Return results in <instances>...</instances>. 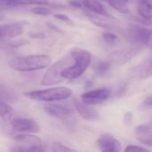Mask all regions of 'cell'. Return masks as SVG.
<instances>
[{"mask_svg": "<svg viewBox=\"0 0 152 152\" xmlns=\"http://www.w3.org/2000/svg\"><path fill=\"white\" fill-rule=\"evenodd\" d=\"M140 108L143 110H152V94L148 95L141 103Z\"/></svg>", "mask_w": 152, "mask_h": 152, "instance_id": "cell-27", "label": "cell"}, {"mask_svg": "<svg viewBox=\"0 0 152 152\" xmlns=\"http://www.w3.org/2000/svg\"><path fill=\"white\" fill-rule=\"evenodd\" d=\"M151 133H152V122L142 124V125L139 126L138 127H136V129H135L136 137L142 136V135H144L147 134H151Z\"/></svg>", "mask_w": 152, "mask_h": 152, "instance_id": "cell-22", "label": "cell"}, {"mask_svg": "<svg viewBox=\"0 0 152 152\" xmlns=\"http://www.w3.org/2000/svg\"><path fill=\"white\" fill-rule=\"evenodd\" d=\"M141 51V47L139 46H131L127 48H123L117 50L110 53L109 56V61L111 64L115 65H123L129 61H131L134 57L139 54Z\"/></svg>", "mask_w": 152, "mask_h": 152, "instance_id": "cell-5", "label": "cell"}, {"mask_svg": "<svg viewBox=\"0 0 152 152\" xmlns=\"http://www.w3.org/2000/svg\"><path fill=\"white\" fill-rule=\"evenodd\" d=\"M13 140L17 142L20 146H24V147L43 145L42 141L39 137L32 134H28V133H22L21 134H17L13 136Z\"/></svg>", "mask_w": 152, "mask_h": 152, "instance_id": "cell-15", "label": "cell"}, {"mask_svg": "<svg viewBox=\"0 0 152 152\" xmlns=\"http://www.w3.org/2000/svg\"><path fill=\"white\" fill-rule=\"evenodd\" d=\"M0 115H1V118L6 122L12 120V116H13L12 108L11 107L9 102L4 100H1L0 102Z\"/></svg>", "mask_w": 152, "mask_h": 152, "instance_id": "cell-19", "label": "cell"}, {"mask_svg": "<svg viewBox=\"0 0 152 152\" xmlns=\"http://www.w3.org/2000/svg\"><path fill=\"white\" fill-rule=\"evenodd\" d=\"M149 45L151 46V48L152 49V29H151V41H150V44H149Z\"/></svg>", "mask_w": 152, "mask_h": 152, "instance_id": "cell-33", "label": "cell"}, {"mask_svg": "<svg viewBox=\"0 0 152 152\" xmlns=\"http://www.w3.org/2000/svg\"><path fill=\"white\" fill-rule=\"evenodd\" d=\"M69 4H70V5H72V6H74V7H76V8H81V7L83 6V4H82L81 1L72 0V1H70V2H69Z\"/></svg>", "mask_w": 152, "mask_h": 152, "instance_id": "cell-32", "label": "cell"}, {"mask_svg": "<svg viewBox=\"0 0 152 152\" xmlns=\"http://www.w3.org/2000/svg\"><path fill=\"white\" fill-rule=\"evenodd\" d=\"M81 3L84 7H86L88 11L92 12L109 17L112 16L101 3V0H81Z\"/></svg>", "mask_w": 152, "mask_h": 152, "instance_id": "cell-16", "label": "cell"}, {"mask_svg": "<svg viewBox=\"0 0 152 152\" xmlns=\"http://www.w3.org/2000/svg\"><path fill=\"white\" fill-rule=\"evenodd\" d=\"M111 96V91L109 88L102 87L100 89L91 90L84 93L81 95V101L88 105H96L102 103L103 102L110 99Z\"/></svg>", "mask_w": 152, "mask_h": 152, "instance_id": "cell-6", "label": "cell"}, {"mask_svg": "<svg viewBox=\"0 0 152 152\" xmlns=\"http://www.w3.org/2000/svg\"><path fill=\"white\" fill-rule=\"evenodd\" d=\"M133 121V114L132 112H126L125 115H124V123L126 125H131Z\"/></svg>", "mask_w": 152, "mask_h": 152, "instance_id": "cell-30", "label": "cell"}, {"mask_svg": "<svg viewBox=\"0 0 152 152\" xmlns=\"http://www.w3.org/2000/svg\"><path fill=\"white\" fill-rule=\"evenodd\" d=\"M73 105L82 118L88 121H97L100 119V114L94 109L91 108V105H88L82 101L80 102L77 99H73Z\"/></svg>", "mask_w": 152, "mask_h": 152, "instance_id": "cell-11", "label": "cell"}, {"mask_svg": "<svg viewBox=\"0 0 152 152\" xmlns=\"http://www.w3.org/2000/svg\"><path fill=\"white\" fill-rule=\"evenodd\" d=\"M0 95L1 100H4L7 102H15L18 99L17 94L11 88L5 86L3 83L0 86Z\"/></svg>", "mask_w": 152, "mask_h": 152, "instance_id": "cell-18", "label": "cell"}, {"mask_svg": "<svg viewBox=\"0 0 152 152\" xmlns=\"http://www.w3.org/2000/svg\"><path fill=\"white\" fill-rule=\"evenodd\" d=\"M126 152L127 151H149L148 149L142 147V146H137V145H128L125 150Z\"/></svg>", "mask_w": 152, "mask_h": 152, "instance_id": "cell-28", "label": "cell"}, {"mask_svg": "<svg viewBox=\"0 0 152 152\" xmlns=\"http://www.w3.org/2000/svg\"><path fill=\"white\" fill-rule=\"evenodd\" d=\"M23 29H24L23 25L19 22L2 24L0 27L1 40L17 37L23 33Z\"/></svg>", "mask_w": 152, "mask_h": 152, "instance_id": "cell-13", "label": "cell"}, {"mask_svg": "<svg viewBox=\"0 0 152 152\" xmlns=\"http://www.w3.org/2000/svg\"><path fill=\"white\" fill-rule=\"evenodd\" d=\"M55 19H58L60 20H62L64 22H69V23H72V20L66 15H63V14H61V13H57V14H54L53 15Z\"/></svg>", "mask_w": 152, "mask_h": 152, "instance_id": "cell-29", "label": "cell"}, {"mask_svg": "<svg viewBox=\"0 0 152 152\" xmlns=\"http://www.w3.org/2000/svg\"><path fill=\"white\" fill-rule=\"evenodd\" d=\"M103 2L108 3L112 8L117 10L118 12L123 13V14H128L130 12L129 8L127 7L126 4L123 0H101Z\"/></svg>", "mask_w": 152, "mask_h": 152, "instance_id": "cell-20", "label": "cell"}, {"mask_svg": "<svg viewBox=\"0 0 152 152\" xmlns=\"http://www.w3.org/2000/svg\"><path fill=\"white\" fill-rule=\"evenodd\" d=\"M11 128L17 133H39L40 126L38 124L29 118H16L11 121Z\"/></svg>", "mask_w": 152, "mask_h": 152, "instance_id": "cell-9", "label": "cell"}, {"mask_svg": "<svg viewBox=\"0 0 152 152\" xmlns=\"http://www.w3.org/2000/svg\"><path fill=\"white\" fill-rule=\"evenodd\" d=\"M124 36L131 45L142 47L149 45L151 37V30L139 25H130L125 30Z\"/></svg>", "mask_w": 152, "mask_h": 152, "instance_id": "cell-4", "label": "cell"}, {"mask_svg": "<svg viewBox=\"0 0 152 152\" xmlns=\"http://www.w3.org/2000/svg\"><path fill=\"white\" fill-rule=\"evenodd\" d=\"M52 151L53 152H69V151H76L74 149L69 148L61 142H54L52 145Z\"/></svg>", "mask_w": 152, "mask_h": 152, "instance_id": "cell-25", "label": "cell"}, {"mask_svg": "<svg viewBox=\"0 0 152 152\" xmlns=\"http://www.w3.org/2000/svg\"><path fill=\"white\" fill-rule=\"evenodd\" d=\"M43 110L47 115L60 119H64L66 118L71 117V115L73 114V110H71L70 108L56 103L46 104L43 107Z\"/></svg>", "mask_w": 152, "mask_h": 152, "instance_id": "cell-12", "label": "cell"}, {"mask_svg": "<svg viewBox=\"0 0 152 152\" xmlns=\"http://www.w3.org/2000/svg\"><path fill=\"white\" fill-rule=\"evenodd\" d=\"M110 65H111V62L109 60L98 61L94 66V71L98 76L103 77L109 73L110 69Z\"/></svg>", "mask_w": 152, "mask_h": 152, "instance_id": "cell-21", "label": "cell"}, {"mask_svg": "<svg viewBox=\"0 0 152 152\" xmlns=\"http://www.w3.org/2000/svg\"><path fill=\"white\" fill-rule=\"evenodd\" d=\"M102 38L107 44H110V45H113V44L115 45L119 40L117 35H115L114 33L110 32V31H104L102 33Z\"/></svg>", "mask_w": 152, "mask_h": 152, "instance_id": "cell-24", "label": "cell"}, {"mask_svg": "<svg viewBox=\"0 0 152 152\" xmlns=\"http://www.w3.org/2000/svg\"><path fill=\"white\" fill-rule=\"evenodd\" d=\"M91 53L84 49H72L61 59L52 64L45 73L41 84L53 86L64 80H72L80 77L89 67Z\"/></svg>", "mask_w": 152, "mask_h": 152, "instance_id": "cell-1", "label": "cell"}, {"mask_svg": "<svg viewBox=\"0 0 152 152\" xmlns=\"http://www.w3.org/2000/svg\"><path fill=\"white\" fill-rule=\"evenodd\" d=\"M46 5L49 4L48 0H1V7L3 8H15L26 5Z\"/></svg>", "mask_w": 152, "mask_h": 152, "instance_id": "cell-14", "label": "cell"}, {"mask_svg": "<svg viewBox=\"0 0 152 152\" xmlns=\"http://www.w3.org/2000/svg\"><path fill=\"white\" fill-rule=\"evenodd\" d=\"M88 20L94 24L97 27L102 28L106 30H116L118 29L119 22L117 19L110 16H104L101 14H97L92 12H86Z\"/></svg>", "mask_w": 152, "mask_h": 152, "instance_id": "cell-8", "label": "cell"}, {"mask_svg": "<svg viewBox=\"0 0 152 152\" xmlns=\"http://www.w3.org/2000/svg\"><path fill=\"white\" fill-rule=\"evenodd\" d=\"M136 9L140 17L152 22V2L151 0H139Z\"/></svg>", "mask_w": 152, "mask_h": 152, "instance_id": "cell-17", "label": "cell"}, {"mask_svg": "<svg viewBox=\"0 0 152 152\" xmlns=\"http://www.w3.org/2000/svg\"><path fill=\"white\" fill-rule=\"evenodd\" d=\"M137 140L142 144H144L146 146L152 147V133L144 134V135H142V136H138L137 137Z\"/></svg>", "mask_w": 152, "mask_h": 152, "instance_id": "cell-26", "label": "cell"}, {"mask_svg": "<svg viewBox=\"0 0 152 152\" xmlns=\"http://www.w3.org/2000/svg\"><path fill=\"white\" fill-rule=\"evenodd\" d=\"M126 88H127V85H126V84H123V85H121V86L118 88L116 94H117L118 96H122V95L125 94V92H126Z\"/></svg>", "mask_w": 152, "mask_h": 152, "instance_id": "cell-31", "label": "cell"}, {"mask_svg": "<svg viewBox=\"0 0 152 152\" xmlns=\"http://www.w3.org/2000/svg\"><path fill=\"white\" fill-rule=\"evenodd\" d=\"M51 63V57L45 54H33L20 56L12 59L9 67L20 72L35 71L48 67Z\"/></svg>", "mask_w": 152, "mask_h": 152, "instance_id": "cell-2", "label": "cell"}, {"mask_svg": "<svg viewBox=\"0 0 152 152\" xmlns=\"http://www.w3.org/2000/svg\"><path fill=\"white\" fill-rule=\"evenodd\" d=\"M23 94L30 100L53 102L69 98L72 95V91L68 87H53L45 90H35L26 92Z\"/></svg>", "mask_w": 152, "mask_h": 152, "instance_id": "cell-3", "label": "cell"}, {"mask_svg": "<svg viewBox=\"0 0 152 152\" xmlns=\"http://www.w3.org/2000/svg\"><path fill=\"white\" fill-rule=\"evenodd\" d=\"M128 76L131 79L137 81L144 80L152 77V56L130 69Z\"/></svg>", "mask_w": 152, "mask_h": 152, "instance_id": "cell-7", "label": "cell"}, {"mask_svg": "<svg viewBox=\"0 0 152 152\" xmlns=\"http://www.w3.org/2000/svg\"><path fill=\"white\" fill-rule=\"evenodd\" d=\"M31 12H33L34 14H37V15L45 16V15H50L53 12V10L45 5H37L31 9Z\"/></svg>", "mask_w": 152, "mask_h": 152, "instance_id": "cell-23", "label": "cell"}, {"mask_svg": "<svg viewBox=\"0 0 152 152\" xmlns=\"http://www.w3.org/2000/svg\"><path fill=\"white\" fill-rule=\"evenodd\" d=\"M96 144L102 151L116 152L120 151L122 150L121 142L110 134L101 135L97 139Z\"/></svg>", "mask_w": 152, "mask_h": 152, "instance_id": "cell-10", "label": "cell"}]
</instances>
